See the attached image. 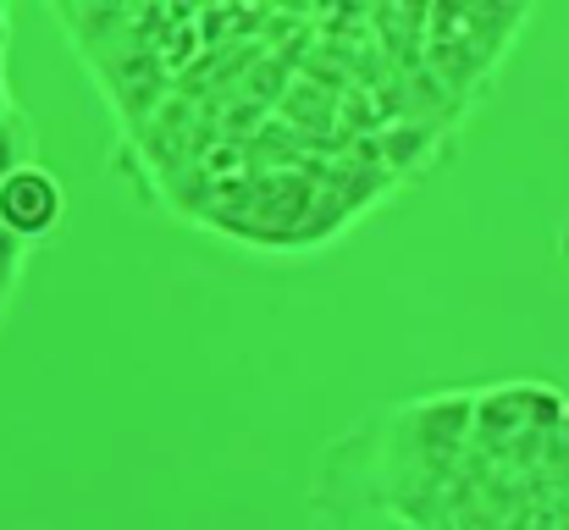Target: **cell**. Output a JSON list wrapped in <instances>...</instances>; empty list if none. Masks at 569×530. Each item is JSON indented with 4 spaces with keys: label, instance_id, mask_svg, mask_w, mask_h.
I'll return each mask as SVG.
<instances>
[{
    "label": "cell",
    "instance_id": "cell-1",
    "mask_svg": "<svg viewBox=\"0 0 569 530\" xmlns=\"http://www.w3.org/2000/svg\"><path fill=\"white\" fill-rule=\"evenodd\" d=\"M61 216H67L61 182L44 172V167L22 161V167L0 172V232H6V238L39 243V238H50V232L61 227Z\"/></svg>",
    "mask_w": 569,
    "mask_h": 530
},
{
    "label": "cell",
    "instance_id": "cell-2",
    "mask_svg": "<svg viewBox=\"0 0 569 530\" xmlns=\"http://www.w3.org/2000/svg\"><path fill=\"white\" fill-rule=\"evenodd\" d=\"M28 156H33V128H28L17 111H6V117H0V172L22 167Z\"/></svg>",
    "mask_w": 569,
    "mask_h": 530
}]
</instances>
